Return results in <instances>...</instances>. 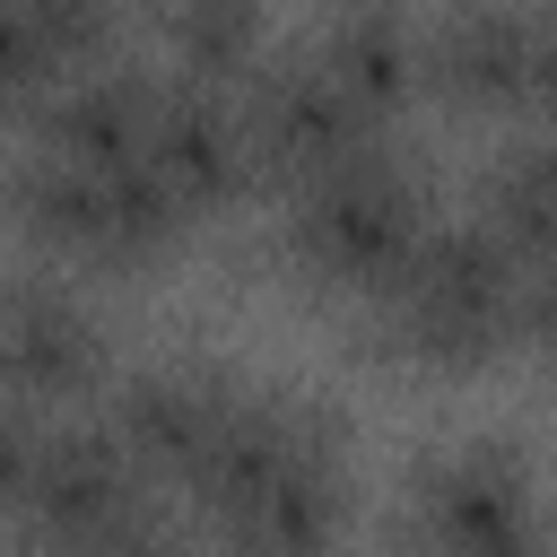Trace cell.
Here are the masks:
<instances>
[{
	"instance_id": "1",
	"label": "cell",
	"mask_w": 557,
	"mask_h": 557,
	"mask_svg": "<svg viewBox=\"0 0 557 557\" xmlns=\"http://www.w3.org/2000/svg\"><path fill=\"white\" fill-rule=\"evenodd\" d=\"M183 505L226 548H331L348 522L339 418L296 392H244L218 453L191 470Z\"/></svg>"
},
{
	"instance_id": "2",
	"label": "cell",
	"mask_w": 557,
	"mask_h": 557,
	"mask_svg": "<svg viewBox=\"0 0 557 557\" xmlns=\"http://www.w3.org/2000/svg\"><path fill=\"white\" fill-rule=\"evenodd\" d=\"M0 218L26 252L44 261H70V270H96V278H131V270H157L183 235H191V200L148 165H78L44 139H9L0 148Z\"/></svg>"
},
{
	"instance_id": "3",
	"label": "cell",
	"mask_w": 557,
	"mask_h": 557,
	"mask_svg": "<svg viewBox=\"0 0 557 557\" xmlns=\"http://www.w3.org/2000/svg\"><path fill=\"white\" fill-rule=\"evenodd\" d=\"M366 305V339L383 357L426 374H479L522 348V252L487 218H435Z\"/></svg>"
},
{
	"instance_id": "4",
	"label": "cell",
	"mask_w": 557,
	"mask_h": 557,
	"mask_svg": "<svg viewBox=\"0 0 557 557\" xmlns=\"http://www.w3.org/2000/svg\"><path fill=\"white\" fill-rule=\"evenodd\" d=\"M426 226H435V174L409 148H392V131H383V139L348 148L339 165H322L313 183L287 191L278 244H287L296 278H313L331 296H374Z\"/></svg>"
},
{
	"instance_id": "5",
	"label": "cell",
	"mask_w": 557,
	"mask_h": 557,
	"mask_svg": "<svg viewBox=\"0 0 557 557\" xmlns=\"http://www.w3.org/2000/svg\"><path fill=\"white\" fill-rule=\"evenodd\" d=\"M165 496L174 487L148 479L104 418H52L35 487H26L9 531L35 540V548H157L174 531Z\"/></svg>"
},
{
	"instance_id": "6",
	"label": "cell",
	"mask_w": 557,
	"mask_h": 557,
	"mask_svg": "<svg viewBox=\"0 0 557 557\" xmlns=\"http://www.w3.org/2000/svg\"><path fill=\"white\" fill-rule=\"evenodd\" d=\"M113 374V331L70 261H9L0 270V392L35 409H78Z\"/></svg>"
},
{
	"instance_id": "7",
	"label": "cell",
	"mask_w": 557,
	"mask_h": 557,
	"mask_svg": "<svg viewBox=\"0 0 557 557\" xmlns=\"http://www.w3.org/2000/svg\"><path fill=\"white\" fill-rule=\"evenodd\" d=\"M400 540L444 548V557H522V548H540V479H531V453L505 444V435L444 444L435 461L409 470Z\"/></svg>"
},
{
	"instance_id": "8",
	"label": "cell",
	"mask_w": 557,
	"mask_h": 557,
	"mask_svg": "<svg viewBox=\"0 0 557 557\" xmlns=\"http://www.w3.org/2000/svg\"><path fill=\"white\" fill-rule=\"evenodd\" d=\"M235 96H244V131H252V174H261V191H278V200H287L296 183H313L322 165H339L348 148L383 139V122H366V113L339 96V78L313 61V44L261 52Z\"/></svg>"
},
{
	"instance_id": "9",
	"label": "cell",
	"mask_w": 557,
	"mask_h": 557,
	"mask_svg": "<svg viewBox=\"0 0 557 557\" xmlns=\"http://www.w3.org/2000/svg\"><path fill=\"white\" fill-rule=\"evenodd\" d=\"M252 383H235L226 366L209 357H157V366H131L122 383H104V426L131 444V461L148 479H165L174 496L191 487V470L218 453L235 400Z\"/></svg>"
},
{
	"instance_id": "10",
	"label": "cell",
	"mask_w": 557,
	"mask_h": 557,
	"mask_svg": "<svg viewBox=\"0 0 557 557\" xmlns=\"http://www.w3.org/2000/svg\"><path fill=\"white\" fill-rule=\"evenodd\" d=\"M148 165L191 200V218L235 209L244 191H261L252 174V131H244V96L226 78L200 70H157V104H148Z\"/></svg>"
},
{
	"instance_id": "11",
	"label": "cell",
	"mask_w": 557,
	"mask_h": 557,
	"mask_svg": "<svg viewBox=\"0 0 557 557\" xmlns=\"http://www.w3.org/2000/svg\"><path fill=\"white\" fill-rule=\"evenodd\" d=\"M418 87L453 113H522V96H531V0H444L418 26Z\"/></svg>"
},
{
	"instance_id": "12",
	"label": "cell",
	"mask_w": 557,
	"mask_h": 557,
	"mask_svg": "<svg viewBox=\"0 0 557 557\" xmlns=\"http://www.w3.org/2000/svg\"><path fill=\"white\" fill-rule=\"evenodd\" d=\"M148 104H157V70L87 61V70H61L17 113V131L78 157V165H131V157H148Z\"/></svg>"
},
{
	"instance_id": "13",
	"label": "cell",
	"mask_w": 557,
	"mask_h": 557,
	"mask_svg": "<svg viewBox=\"0 0 557 557\" xmlns=\"http://www.w3.org/2000/svg\"><path fill=\"white\" fill-rule=\"evenodd\" d=\"M313 61L339 78V96L366 113V122H400L409 96H418V26L392 9V0H357V9H331V26L313 35Z\"/></svg>"
},
{
	"instance_id": "14",
	"label": "cell",
	"mask_w": 557,
	"mask_h": 557,
	"mask_svg": "<svg viewBox=\"0 0 557 557\" xmlns=\"http://www.w3.org/2000/svg\"><path fill=\"white\" fill-rule=\"evenodd\" d=\"M470 218H487L522 261L557 252V122H540L531 139H505L479 183H470Z\"/></svg>"
},
{
	"instance_id": "15",
	"label": "cell",
	"mask_w": 557,
	"mask_h": 557,
	"mask_svg": "<svg viewBox=\"0 0 557 557\" xmlns=\"http://www.w3.org/2000/svg\"><path fill=\"white\" fill-rule=\"evenodd\" d=\"M61 70H70V61H61L52 26H44V9H35V0H0V113L17 122Z\"/></svg>"
},
{
	"instance_id": "16",
	"label": "cell",
	"mask_w": 557,
	"mask_h": 557,
	"mask_svg": "<svg viewBox=\"0 0 557 557\" xmlns=\"http://www.w3.org/2000/svg\"><path fill=\"white\" fill-rule=\"evenodd\" d=\"M44 426H52V409H35V400L0 392V531L17 522V505H26V487H35V461H44Z\"/></svg>"
},
{
	"instance_id": "17",
	"label": "cell",
	"mask_w": 557,
	"mask_h": 557,
	"mask_svg": "<svg viewBox=\"0 0 557 557\" xmlns=\"http://www.w3.org/2000/svg\"><path fill=\"white\" fill-rule=\"evenodd\" d=\"M522 348L540 366H557V252L522 261Z\"/></svg>"
},
{
	"instance_id": "18",
	"label": "cell",
	"mask_w": 557,
	"mask_h": 557,
	"mask_svg": "<svg viewBox=\"0 0 557 557\" xmlns=\"http://www.w3.org/2000/svg\"><path fill=\"white\" fill-rule=\"evenodd\" d=\"M540 122H557V0H531V96Z\"/></svg>"
},
{
	"instance_id": "19",
	"label": "cell",
	"mask_w": 557,
	"mask_h": 557,
	"mask_svg": "<svg viewBox=\"0 0 557 557\" xmlns=\"http://www.w3.org/2000/svg\"><path fill=\"white\" fill-rule=\"evenodd\" d=\"M331 9H357V0H331Z\"/></svg>"
},
{
	"instance_id": "20",
	"label": "cell",
	"mask_w": 557,
	"mask_h": 557,
	"mask_svg": "<svg viewBox=\"0 0 557 557\" xmlns=\"http://www.w3.org/2000/svg\"><path fill=\"white\" fill-rule=\"evenodd\" d=\"M148 9H157V0H148Z\"/></svg>"
}]
</instances>
